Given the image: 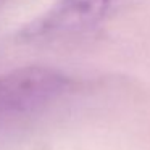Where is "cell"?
<instances>
[{"mask_svg": "<svg viewBox=\"0 0 150 150\" xmlns=\"http://www.w3.org/2000/svg\"><path fill=\"white\" fill-rule=\"evenodd\" d=\"M71 87L62 69L28 65L0 74V120H15L39 113L55 103Z\"/></svg>", "mask_w": 150, "mask_h": 150, "instance_id": "obj_1", "label": "cell"}, {"mask_svg": "<svg viewBox=\"0 0 150 150\" xmlns=\"http://www.w3.org/2000/svg\"><path fill=\"white\" fill-rule=\"evenodd\" d=\"M115 0H55L40 16L28 23L20 36L26 40H52L78 36L95 28Z\"/></svg>", "mask_w": 150, "mask_h": 150, "instance_id": "obj_2", "label": "cell"}]
</instances>
